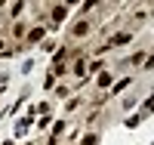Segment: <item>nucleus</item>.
Segmentation results:
<instances>
[{
	"instance_id": "obj_1",
	"label": "nucleus",
	"mask_w": 154,
	"mask_h": 145,
	"mask_svg": "<svg viewBox=\"0 0 154 145\" xmlns=\"http://www.w3.org/2000/svg\"><path fill=\"white\" fill-rule=\"evenodd\" d=\"M123 43H130V34H114L108 46H123Z\"/></svg>"
},
{
	"instance_id": "obj_4",
	"label": "nucleus",
	"mask_w": 154,
	"mask_h": 145,
	"mask_svg": "<svg viewBox=\"0 0 154 145\" xmlns=\"http://www.w3.org/2000/svg\"><path fill=\"white\" fill-rule=\"evenodd\" d=\"M86 31H89V25H86V22H80V25H74V34H86Z\"/></svg>"
},
{
	"instance_id": "obj_2",
	"label": "nucleus",
	"mask_w": 154,
	"mask_h": 145,
	"mask_svg": "<svg viewBox=\"0 0 154 145\" xmlns=\"http://www.w3.org/2000/svg\"><path fill=\"white\" fill-rule=\"evenodd\" d=\"M108 84H111V74L102 71V74H99V87H108Z\"/></svg>"
},
{
	"instance_id": "obj_6",
	"label": "nucleus",
	"mask_w": 154,
	"mask_h": 145,
	"mask_svg": "<svg viewBox=\"0 0 154 145\" xmlns=\"http://www.w3.org/2000/svg\"><path fill=\"white\" fill-rule=\"evenodd\" d=\"M130 87V77H126V80H117V87H114V93H120V90H126Z\"/></svg>"
},
{
	"instance_id": "obj_5",
	"label": "nucleus",
	"mask_w": 154,
	"mask_h": 145,
	"mask_svg": "<svg viewBox=\"0 0 154 145\" xmlns=\"http://www.w3.org/2000/svg\"><path fill=\"white\" fill-rule=\"evenodd\" d=\"M62 130H65V124H62V121H59V124H56V127H53V142H56V136H59V133H62ZM53 142H49V145H53Z\"/></svg>"
},
{
	"instance_id": "obj_7",
	"label": "nucleus",
	"mask_w": 154,
	"mask_h": 145,
	"mask_svg": "<svg viewBox=\"0 0 154 145\" xmlns=\"http://www.w3.org/2000/svg\"><path fill=\"white\" fill-rule=\"evenodd\" d=\"M145 111H154V96H151V99L145 102Z\"/></svg>"
},
{
	"instance_id": "obj_3",
	"label": "nucleus",
	"mask_w": 154,
	"mask_h": 145,
	"mask_svg": "<svg viewBox=\"0 0 154 145\" xmlns=\"http://www.w3.org/2000/svg\"><path fill=\"white\" fill-rule=\"evenodd\" d=\"M53 19H56V22H62V19H65V6H59V9H53Z\"/></svg>"
}]
</instances>
